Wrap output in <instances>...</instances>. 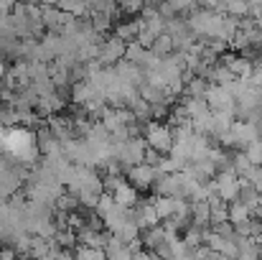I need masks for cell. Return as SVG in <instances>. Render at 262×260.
I'll return each mask as SVG.
<instances>
[{
    "label": "cell",
    "mask_w": 262,
    "mask_h": 260,
    "mask_svg": "<svg viewBox=\"0 0 262 260\" xmlns=\"http://www.w3.org/2000/svg\"><path fill=\"white\" fill-rule=\"evenodd\" d=\"M36 3H41V5H59L61 0H36Z\"/></svg>",
    "instance_id": "37"
},
{
    "label": "cell",
    "mask_w": 262,
    "mask_h": 260,
    "mask_svg": "<svg viewBox=\"0 0 262 260\" xmlns=\"http://www.w3.org/2000/svg\"><path fill=\"white\" fill-rule=\"evenodd\" d=\"M150 51L156 54V56H168V54H173V38L168 36V33H161L153 44H150Z\"/></svg>",
    "instance_id": "19"
},
{
    "label": "cell",
    "mask_w": 262,
    "mask_h": 260,
    "mask_svg": "<svg viewBox=\"0 0 262 260\" xmlns=\"http://www.w3.org/2000/svg\"><path fill=\"white\" fill-rule=\"evenodd\" d=\"M120 8L125 13H140L145 8V0H120Z\"/></svg>",
    "instance_id": "32"
},
{
    "label": "cell",
    "mask_w": 262,
    "mask_h": 260,
    "mask_svg": "<svg viewBox=\"0 0 262 260\" xmlns=\"http://www.w3.org/2000/svg\"><path fill=\"white\" fill-rule=\"evenodd\" d=\"M150 202H153V207H156V212H158L161 219H168V217H173V214H191L186 199H176V196H153Z\"/></svg>",
    "instance_id": "10"
},
{
    "label": "cell",
    "mask_w": 262,
    "mask_h": 260,
    "mask_svg": "<svg viewBox=\"0 0 262 260\" xmlns=\"http://www.w3.org/2000/svg\"><path fill=\"white\" fill-rule=\"evenodd\" d=\"M245 156H247V161H250L252 166H260L262 164V138H257L255 143H250V146L245 148Z\"/></svg>",
    "instance_id": "30"
},
{
    "label": "cell",
    "mask_w": 262,
    "mask_h": 260,
    "mask_svg": "<svg viewBox=\"0 0 262 260\" xmlns=\"http://www.w3.org/2000/svg\"><path fill=\"white\" fill-rule=\"evenodd\" d=\"M214 184H216V194L222 202H237L239 196V189H242V178L234 171H219L214 176Z\"/></svg>",
    "instance_id": "6"
},
{
    "label": "cell",
    "mask_w": 262,
    "mask_h": 260,
    "mask_svg": "<svg viewBox=\"0 0 262 260\" xmlns=\"http://www.w3.org/2000/svg\"><path fill=\"white\" fill-rule=\"evenodd\" d=\"M206 89H209V82H206L204 77H191V79L183 85L186 97H204V94H206Z\"/></svg>",
    "instance_id": "22"
},
{
    "label": "cell",
    "mask_w": 262,
    "mask_h": 260,
    "mask_svg": "<svg viewBox=\"0 0 262 260\" xmlns=\"http://www.w3.org/2000/svg\"><path fill=\"white\" fill-rule=\"evenodd\" d=\"M5 69H8V67H5V56H3V51H0V77L5 74Z\"/></svg>",
    "instance_id": "36"
},
{
    "label": "cell",
    "mask_w": 262,
    "mask_h": 260,
    "mask_svg": "<svg viewBox=\"0 0 262 260\" xmlns=\"http://www.w3.org/2000/svg\"><path fill=\"white\" fill-rule=\"evenodd\" d=\"M181 107L186 110L188 120H199V117H206V115L211 112L204 97H186V99L181 102Z\"/></svg>",
    "instance_id": "15"
},
{
    "label": "cell",
    "mask_w": 262,
    "mask_h": 260,
    "mask_svg": "<svg viewBox=\"0 0 262 260\" xmlns=\"http://www.w3.org/2000/svg\"><path fill=\"white\" fill-rule=\"evenodd\" d=\"M204 99H206V105H209L211 112H234V110H237L234 97L219 85H209L206 94H204Z\"/></svg>",
    "instance_id": "8"
},
{
    "label": "cell",
    "mask_w": 262,
    "mask_h": 260,
    "mask_svg": "<svg viewBox=\"0 0 262 260\" xmlns=\"http://www.w3.org/2000/svg\"><path fill=\"white\" fill-rule=\"evenodd\" d=\"M145 151H148V143H145V138H138V135H130L120 143H112V156L122 169H133V166L143 164Z\"/></svg>",
    "instance_id": "2"
},
{
    "label": "cell",
    "mask_w": 262,
    "mask_h": 260,
    "mask_svg": "<svg viewBox=\"0 0 262 260\" xmlns=\"http://www.w3.org/2000/svg\"><path fill=\"white\" fill-rule=\"evenodd\" d=\"M67 191L74 194V196H79V194H102V176L89 166H77V176L67 186Z\"/></svg>",
    "instance_id": "4"
},
{
    "label": "cell",
    "mask_w": 262,
    "mask_h": 260,
    "mask_svg": "<svg viewBox=\"0 0 262 260\" xmlns=\"http://www.w3.org/2000/svg\"><path fill=\"white\" fill-rule=\"evenodd\" d=\"M204 5H206V10L224 13V8H227V0H204Z\"/></svg>",
    "instance_id": "33"
},
{
    "label": "cell",
    "mask_w": 262,
    "mask_h": 260,
    "mask_svg": "<svg viewBox=\"0 0 262 260\" xmlns=\"http://www.w3.org/2000/svg\"><path fill=\"white\" fill-rule=\"evenodd\" d=\"M0 153L20 166H33L41 156L38 143H36V133L31 128H23V125L5 128V143H3Z\"/></svg>",
    "instance_id": "1"
},
{
    "label": "cell",
    "mask_w": 262,
    "mask_h": 260,
    "mask_svg": "<svg viewBox=\"0 0 262 260\" xmlns=\"http://www.w3.org/2000/svg\"><path fill=\"white\" fill-rule=\"evenodd\" d=\"M222 64L237 77V79H247L252 74V62L247 56H224Z\"/></svg>",
    "instance_id": "13"
},
{
    "label": "cell",
    "mask_w": 262,
    "mask_h": 260,
    "mask_svg": "<svg viewBox=\"0 0 262 260\" xmlns=\"http://www.w3.org/2000/svg\"><path fill=\"white\" fill-rule=\"evenodd\" d=\"M183 245L186 250H196L204 245V230H196V227H186V235H183Z\"/></svg>",
    "instance_id": "24"
},
{
    "label": "cell",
    "mask_w": 262,
    "mask_h": 260,
    "mask_svg": "<svg viewBox=\"0 0 262 260\" xmlns=\"http://www.w3.org/2000/svg\"><path fill=\"white\" fill-rule=\"evenodd\" d=\"M156 178H158L156 166H148V164H138V166L125 171V181L135 189H150L156 184Z\"/></svg>",
    "instance_id": "11"
},
{
    "label": "cell",
    "mask_w": 262,
    "mask_h": 260,
    "mask_svg": "<svg viewBox=\"0 0 262 260\" xmlns=\"http://www.w3.org/2000/svg\"><path fill=\"white\" fill-rule=\"evenodd\" d=\"M15 3L18 0H0V13H10L15 8Z\"/></svg>",
    "instance_id": "35"
},
{
    "label": "cell",
    "mask_w": 262,
    "mask_h": 260,
    "mask_svg": "<svg viewBox=\"0 0 262 260\" xmlns=\"http://www.w3.org/2000/svg\"><path fill=\"white\" fill-rule=\"evenodd\" d=\"M104 260H107V258H104Z\"/></svg>",
    "instance_id": "39"
},
{
    "label": "cell",
    "mask_w": 262,
    "mask_h": 260,
    "mask_svg": "<svg viewBox=\"0 0 262 260\" xmlns=\"http://www.w3.org/2000/svg\"><path fill=\"white\" fill-rule=\"evenodd\" d=\"M122 184H125V176H120V171H107V176L102 178V191L104 194H115Z\"/></svg>",
    "instance_id": "25"
},
{
    "label": "cell",
    "mask_w": 262,
    "mask_h": 260,
    "mask_svg": "<svg viewBox=\"0 0 262 260\" xmlns=\"http://www.w3.org/2000/svg\"><path fill=\"white\" fill-rule=\"evenodd\" d=\"M196 3H204V0H196Z\"/></svg>",
    "instance_id": "38"
},
{
    "label": "cell",
    "mask_w": 262,
    "mask_h": 260,
    "mask_svg": "<svg viewBox=\"0 0 262 260\" xmlns=\"http://www.w3.org/2000/svg\"><path fill=\"white\" fill-rule=\"evenodd\" d=\"M112 199L120 204V207H125V209H130V207H135L138 202H140V194H138V189L135 186H130L127 181L112 194Z\"/></svg>",
    "instance_id": "17"
},
{
    "label": "cell",
    "mask_w": 262,
    "mask_h": 260,
    "mask_svg": "<svg viewBox=\"0 0 262 260\" xmlns=\"http://www.w3.org/2000/svg\"><path fill=\"white\" fill-rule=\"evenodd\" d=\"M206 204H209V222H211V225L227 222V209H229L227 202H222V199L216 196V199H211V202H206Z\"/></svg>",
    "instance_id": "18"
},
{
    "label": "cell",
    "mask_w": 262,
    "mask_h": 260,
    "mask_svg": "<svg viewBox=\"0 0 262 260\" xmlns=\"http://www.w3.org/2000/svg\"><path fill=\"white\" fill-rule=\"evenodd\" d=\"M64 105H67V97H64L59 89H54V92L38 97L36 110H38L43 117H51V115H59V110H64Z\"/></svg>",
    "instance_id": "12"
},
{
    "label": "cell",
    "mask_w": 262,
    "mask_h": 260,
    "mask_svg": "<svg viewBox=\"0 0 262 260\" xmlns=\"http://www.w3.org/2000/svg\"><path fill=\"white\" fill-rule=\"evenodd\" d=\"M74 260H104V250H99V248H87V245H77Z\"/></svg>",
    "instance_id": "28"
},
{
    "label": "cell",
    "mask_w": 262,
    "mask_h": 260,
    "mask_svg": "<svg viewBox=\"0 0 262 260\" xmlns=\"http://www.w3.org/2000/svg\"><path fill=\"white\" fill-rule=\"evenodd\" d=\"M188 209H191V227L206 230V227L211 225V222H209V204H206V202H191Z\"/></svg>",
    "instance_id": "16"
},
{
    "label": "cell",
    "mask_w": 262,
    "mask_h": 260,
    "mask_svg": "<svg viewBox=\"0 0 262 260\" xmlns=\"http://www.w3.org/2000/svg\"><path fill=\"white\" fill-rule=\"evenodd\" d=\"M18 253L10 248V245H0V260H15Z\"/></svg>",
    "instance_id": "34"
},
{
    "label": "cell",
    "mask_w": 262,
    "mask_h": 260,
    "mask_svg": "<svg viewBox=\"0 0 262 260\" xmlns=\"http://www.w3.org/2000/svg\"><path fill=\"white\" fill-rule=\"evenodd\" d=\"M138 31H140V18L138 21H127V23H120L117 26V33L115 36H120L125 44H130V41H135L138 38Z\"/></svg>",
    "instance_id": "21"
},
{
    "label": "cell",
    "mask_w": 262,
    "mask_h": 260,
    "mask_svg": "<svg viewBox=\"0 0 262 260\" xmlns=\"http://www.w3.org/2000/svg\"><path fill=\"white\" fill-rule=\"evenodd\" d=\"M145 143H148V148H153L158 153H171V148H173V130L168 125H161V123H148Z\"/></svg>",
    "instance_id": "5"
},
{
    "label": "cell",
    "mask_w": 262,
    "mask_h": 260,
    "mask_svg": "<svg viewBox=\"0 0 262 260\" xmlns=\"http://www.w3.org/2000/svg\"><path fill=\"white\" fill-rule=\"evenodd\" d=\"M252 214H250V209L242 204V202H229V209H227V219L232 222V225H239V222H245V219H250Z\"/></svg>",
    "instance_id": "20"
},
{
    "label": "cell",
    "mask_w": 262,
    "mask_h": 260,
    "mask_svg": "<svg viewBox=\"0 0 262 260\" xmlns=\"http://www.w3.org/2000/svg\"><path fill=\"white\" fill-rule=\"evenodd\" d=\"M214 232L219 235V237H224V240H237V232H234V225L227 219V222H219V225H214Z\"/></svg>",
    "instance_id": "31"
},
{
    "label": "cell",
    "mask_w": 262,
    "mask_h": 260,
    "mask_svg": "<svg viewBox=\"0 0 262 260\" xmlns=\"http://www.w3.org/2000/svg\"><path fill=\"white\" fill-rule=\"evenodd\" d=\"M224 13L232 18H245V15H250V3L247 0H227Z\"/></svg>",
    "instance_id": "26"
},
{
    "label": "cell",
    "mask_w": 262,
    "mask_h": 260,
    "mask_svg": "<svg viewBox=\"0 0 262 260\" xmlns=\"http://www.w3.org/2000/svg\"><path fill=\"white\" fill-rule=\"evenodd\" d=\"M54 243L64 250H74L77 248V232L74 230H56L54 235Z\"/></svg>",
    "instance_id": "23"
},
{
    "label": "cell",
    "mask_w": 262,
    "mask_h": 260,
    "mask_svg": "<svg viewBox=\"0 0 262 260\" xmlns=\"http://www.w3.org/2000/svg\"><path fill=\"white\" fill-rule=\"evenodd\" d=\"M166 243V230L163 227H148V230H140V245H143V250L145 253H153L158 245H163Z\"/></svg>",
    "instance_id": "14"
},
{
    "label": "cell",
    "mask_w": 262,
    "mask_h": 260,
    "mask_svg": "<svg viewBox=\"0 0 262 260\" xmlns=\"http://www.w3.org/2000/svg\"><path fill=\"white\" fill-rule=\"evenodd\" d=\"M145 51H148L145 46H140L138 41H130V44L125 46V59L140 67V62H143V56H145Z\"/></svg>",
    "instance_id": "27"
},
{
    "label": "cell",
    "mask_w": 262,
    "mask_h": 260,
    "mask_svg": "<svg viewBox=\"0 0 262 260\" xmlns=\"http://www.w3.org/2000/svg\"><path fill=\"white\" fill-rule=\"evenodd\" d=\"M255 141H257V128H255V123H245V120H234L229 125V130L219 138V143L229 146V148H247Z\"/></svg>",
    "instance_id": "3"
},
{
    "label": "cell",
    "mask_w": 262,
    "mask_h": 260,
    "mask_svg": "<svg viewBox=\"0 0 262 260\" xmlns=\"http://www.w3.org/2000/svg\"><path fill=\"white\" fill-rule=\"evenodd\" d=\"M125 41L120 36H110L99 44V54H97V62L102 67H115L120 59H125Z\"/></svg>",
    "instance_id": "7"
},
{
    "label": "cell",
    "mask_w": 262,
    "mask_h": 260,
    "mask_svg": "<svg viewBox=\"0 0 262 260\" xmlns=\"http://www.w3.org/2000/svg\"><path fill=\"white\" fill-rule=\"evenodd\" d=\"M77 207H79V202H77V196L69 194V191H64V194L56 199V204H54V209H61V212H74Z\"/></svg>",
    "instance_id": "29"
},
{
    "label": "cell",
    "mask_w": 262,
    "mask_h": 260,
    "mask_svg": "<svg viewBox=\"0 0 262 260\" xmlns=\"http://www.w3.org/2000/svg\"><path fill=\"white\" fill-rule=\"evenodd\" d=\"M130 222L138 227V230H148V227H156L161 222L153 202H138L135 207H130Z\"/></svg>",
    "instance_id": "9"
}]
</instances>
